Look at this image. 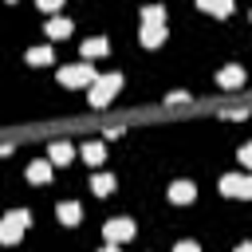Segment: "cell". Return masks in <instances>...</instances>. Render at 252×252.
<instances>
[{
  "label": "cell",
  "instance_id": "cell-18",
  "mask_svg": "<svg viewBox=\"0 0 252 252\" xmlns=\"http://www.w3.org/2000/svg\"><path fill=\"white\" fill-rule=\"evenodd\" d=\"M142 24H165V8L161 4H146L142 8Z\"/></svg>",
  "mask_w": 252,
  "mask_h": 252
},
{
  "label": "cell",
  "instance_id": "cell-16",
  "mask_svg": "<svg viewBox=\"0 0 252 252\" xmlns=\"http://www.w3.org/2000/svg\"><path fill=\"white\" fill-rule=\"evenodd\" d=\"M201 12H213V16H228L232 12V0H197Z\"/></svg>",
  "mask_w": 252,
  "mask_h": 252
},
{
  "label": "cell",
  "instance_id": "cell-2",
  "mask_svg": "<svg viewBox=\"0 0 252 252\" xmlns=\"http://www.w3.org/2000/svg\"><path fill=\"white\" fill-rule=\"evenodd\" d=\"M28 224H32V213H28V209H12V213L0 220V244H16Z\"/></svg>",
  "mask_w": 252,
  "mask_h": 252
},
{
  "label": "cell",
  "instance_id": "cell-5",
  "mask_svg": "<svg viewBox=\"0 0 252 252\" xmlns=\"http://www.w3.org/2000/svg\"><path fill=\"white\" fill-rule=\"evenodd\" d=\"M130 236H134V220H126V217L106 220V244H122V240H130Z\"/></svg>",
  "mask_w": 252,
  "mask_h": 252
},
{
  "label": "cell",
  "instance_id": "cell-17",
  "mask_svg": "<svg viewBox=\"0 0 252 252\" xmlns=\"http://www.w3.org/2000/svg\"><path fill=\"white\" fill-rule=\"evenodd\" d=\"M32 67H43V63H51L55 55H51V47H28V55H24Z\"/></svg>",
  "mask_w": 252,
  "mask_h": 252
},
{
  "label": "cell",
  "instance_id": "cell-1",
  "mask_svg": "<svg viewBox=\"0 0 252 252\" xmlns=\"http://www.w3.org/2000/svg\"><path fill=\"white\" fill-rule=\"evenodd\" d=\"M118 87H122V75L118 71H110V75H94V83H91V106H110V98L118 94Z\"/></svg>",
  "mask_w": 252,
  "mask_h": 252
},
{
  "label": "cell",
  "instance_id": "cell-21",
  "mask_svg": "<svg viewBox=\"0 0 252 252\" xmlns=\"http://www.w3.org/2000/svg\"><path fill=\"white\" fill-rule=\"evenodd\" d=\"M185 98H189L185 91H169V106H177V102H185Z\"/></svg>",
  "mask_w": 252,
  "mask_h": 252
},
{
  "label": "cell",
  "instance_id": "cell-20",
  "mask_svg": "<svg viewBox=\"0 0 252 252\" xmlns=\"http://www.w3.org/2000/svg\"><path fill=\"white\" fill-rule=\"evenodd\" d=\"M35 4H39V8H43V12H51V16H55V12H59V8H63V0H35Z\"/></svg>",
  "mask_w": 252,
  "mask_h": 252
},
{
  "label": "cell",
  "instance_id": "cell-11",
  "mask_svg": "<svg viewBox=\"0 0 252 252\" xmlns=\"http://www.w3.org/2000/svg\"><path fill=\"white\" fill-rule=\"evenodd\" d=\"M55 217H59L63 224H79L83 209H79V201H59V205H55Z\"/></svg>",
  "mask_w": 252,
  "mask_h": 252
},
{
  "label": "cell",
  "instance_id": "cell-3",
  "mask_svg": "<svg viewBox=\"0 0 252 252\" xmlns=\"http://www.w3.org/2000/svg\"><path fill=\"white\" fill-rule=\"evenodd\" d=\"M91 83H94V63L59 67V87H91Z\"/></svg>",
  "mask_w": 252,
  "mask_h": 252
},
{
  "label": "cell",
  "instance_id": "cell-12",
  "mask_svg": "<svg viewBox=\"0 0 252 252\" xmlns=\"http://www.w3.org/2000/svg\"><path fill=\"white\" fill-rule=\"evenodd\" d=\"M106 51H110V43H106L102 35H91V39L83 43V59H102Z\"/></svg>",
  "mask_w": 252,
  "mask_h": 252
},
{
  "label": "cell",
  "instance_id": "cell-10",
  "mask_svg": "<svg viewBox=\"0 0 252 252\" xmlns=\"http://www.w3.org/2000/svg\"><path fill=\"white\" fill-rule=\"evenodd\" d=\"M43 32H47V39H67V35H71V20H67V16H51Z\"/></svg>",
  "mask_w": 252,
  "mask_h": 252
},
{
  "label": "cell",
  "instance_id": "cell-4",
  "mask_svg": "<svg viewBox=\"0 0 252 252\" xmlns=\"http://www.w3.org/2000/svg\"><path fill=\"white\" fill-rule=\"evenodd\" d=\"M220 193H224V197L252 201V177H244V173H224V177H220Z\"/></svg>",
  "mask_w": 252,
  "mask_h": 252
},
{
  "label": "cell",
  "instance_id": "cell-23",
  "mask_svg": "<svg viewBox=\"0 0 252 252\" xmlns=\"http://www.w3.org/2000/svg\"><path fill=\"white\" fill-rule=\"evenodd\" d=\"M248 20H252V16H248Z\"/></svg>",
  "mask_w": 252,
  "mask_h": 252
},
{
  "label": "cell",
  "instance_id": "cell-8",
  "mask_svg": "<svg viewBox=\"0 0 252 252\" xmlns=\"http://www.w3.org/2000/svg\"><path fill=\"white\" fill-rule=\"evenodd\" d=\"M28 181H32V185H47V181H51V158H47V161L35 158V161L28 165Z\"/></svg>",
  "mask_w": 252,
  "mask_h": 252
},
{
  "label": "cell",
  "instance_id": "cell-9",
  "mask_svg": "<svg viewBox=\"0 0 252 252\" xmlns=\"http://www.w3.org/2000/svg\"><path fill=\"white\" fill-rule=\"evenodd\" d=\"M193 197H197V185H193V181H173V185H169V201H173V205H189Z\"/></svg>",
  "mask_w": 252,
  "mask_h": 252
},
{
  "label": "cell",
  "instance_id": "cell-6",
  "mask_svg": "<svg viewBox=\"0 0 252 252\" xmlns=\"http://www.w3.org/2000/svg\"><path fill=\"white\" fill-rule=\"evenodd\" d=\"M244 83V67H236V63H228V67H220L217 71V87H224V91H232V87H240Z\"/></svg>",
  "mask_w": 252,
  "mask_h": 252
},
{
  "label": "cell",
  "instance_id": "cell-22",
  "mask_svg": "<svg viewBox=\"0 0 252 252\" xmlns=\"http://www.w3.org/2000/svg\"><path fill=\"white\" fill-rule=\"evenodd\" d=\"M8 4H16V0H8Z\"/></svg>",
  "mask_w": 252,
  "mask_h": 252
},
{
  "label": "cell",
  "instance_id": "cell-13",
  "mask_svg": "<svg viewBox=\"0 0 252 252\" xmlns=\"http://www.w3.org/2000/svg\"><path fill=\"white\" fill-rule=\"evenodd\" d=\"M83 161H87L91 169L102 165V161H106V146H102V142H87V146H83Z\"/></svg>",
  "mask_w": 252,
  "mask_h": 252
},
{
  "label": "cell",
  "instance_id": "cell-15",
  "mask_svg": "<svg viewBox=\"0 0 252 252\" xmlns=\"http://www.w3.org/2000/svg\"><path fill=\"white\" fill-rule=\"evenodd\" d=\"M91 189H94V197H106V193H114V177L110 173H94L91 177Z\"/></svg>",
  "mask_w": 252,
  "mask_h": 252
},
{
  "label": "cell",
  "instance_id": "cell-14",
  "mask_svg": "<svg viewBox=\"0 0 252 252\" xmlns=\"http://www.w3.org/2000/svg\"><path fill=\"white\" fill-rule=\"evenodd\" d=\"M47 158H51L55 165H67V161L75 158V150H71L67 142H51V150H47Z\"/></svg>",
  "mask_w": 252,
  "mask_h": 252
},
{
  "label": "cell",
  "instance_id": "cell-19",
  "mask_svg": "<svg viewBox=\"0 0 252 252\" xmlns=\"http://www.w3.org/2000/svg\"><path fill=\"white\" fill-rule=\"evenodd\" d=\"M236 158H240V161H244V165H248V169H252V142H244V146H240V150H236Z\"/></svg>",
  "mask_w": 252,
  "mask_h": 252
},
{
  "label": "cell",
  "instance_id": "cell-7",
  "mask_svg": "<svg viewBox=\"0 0 252 252\" xmlns=\"http://www.w3.org/2000/svg\"><path fill=\"white\" fill-rule=\"evenodd\" d=\"M142 47H161L165 43V24H142Z\"/></svg>",
  "mask_w": 252,
  "mask_h": 252
}]
</instances>
